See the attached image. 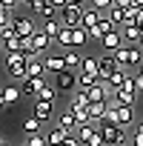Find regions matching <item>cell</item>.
<instances>
[{
  "instance_id": "cell-4",
  "label": "cell",
  "mask_w": 143,
  "mask_h": 146,
  "mask_svg": "<svg viewBox=\"0 0 143 146\" xmlns=\"http://www.w3.org/2000/svg\"><path fill=\"white\" fill-rule=\"evenodd\" d=\"M77 75L80 72H75V69H63L60 75H54V86L60 92H75L77 89Z\"/></svg>"
},
{
  "instance_id": "cell-37",
  "label": "cell",
  "mask_w": 143,
  "mask_h": 146,
  "mask_svg": "<svg viewBox=\"0 0 143 146\" xmlns=\"http://www.w3.org/2000/svg\"><path fill=\"white\" fill-rule=\"evenodd\" d=\"M86 146H106V137H103V129H97V132H95V137H92V140H89Z\"/></svg>"
},
{
  "instance_id": "cell-28",
  "label": "cell",
  "mask_w": 143,
  "mask_h": 146,
  "mask_svg": "<svg viewBox=\"0 0 143 146\" xmlns=\"http://www.w3.org/2000/svg\"><path fill=\"white\" fill-rule=\"evenodd\" d=\"M80 66H83V57H80L75 49H69V52H66V69H75V72H80Z\"/></svg>"
},
{
  "instance_id": "cell-40",
  "label": "cell",
  "mask_w": 143,
  "mask_h": 146,
  "mask_svg": "<svg viewBox=\"0 0 143 146\" xmlns=\"http://www.w3.org/2000/svg\"><path fill=\"white\" fill-rule=\"evenodd\" d=\"M49 3H52V6H57V9H60V12H63V9H66V6H69V3H72V0H49Z\"/></svg>"
},
{
  "instance_id": "cell-36",
  "label": "cell",
  "mask_w": 143,
  "mask_h": 146,
  "mask_svg": "<svg viewBox=\"0 0 143 146\" xmlns=\"http://www.w3.org/2000/svg\"><path fill=\"white\" fill-rule=\"evenodd\" d=\"M92 6L97 12H109V9H115V0H92Z\"/></svg>"
},
{
  "instance_id": "cell-34",
  "label": "cell",
  "mask_w": 143,
  "mask_h": 146,
  "mask_svg": "<svg viewBox=\"0 0 143 146\" xmlns=\"http://www.w3.org/2000/svg\"><path fill=\"white\" fill-rule=\"evenodd\" d=\"M40 126H43V123H40L34 115H29V117L23 120V132H26V135H32V132H40Z\"/></svg>"
},
{
  "instance_id": "cell-11",
  "label": "cell",
  "mask_w": 143,
  "mask_h": 146,
  "mask_svg": "<svg viewBox=\"0 0 143 146\" xmlns=\"http://www.w3.org/2000/svg\"><path fill=\"white\" fill-rule=\"evenodd\" d=\"M103 137H106V146H120V143H126V129L123 126H103Z\"/></svg>"
},
{
  "instance_id": "cell-13",
  "label": "cell",
  "mask_w": 143,
  "mask_h": 146,
  "mask_svg": "<svg viewBox=\"0 0 143 146\" xmlns=\"http://www.w3.org/2000/svg\"><path fill=\"white\" fill-rule=\"evenodd\" d=\"M126 80H129V69H115L112 75H109V80H106V86H109V92L115 95V92H117Z\"/></svg>"
},
{
  "instance_id": "cell-12",
  "label": "cell",
  "mask_w": 143,
  "mask_h": 146,
  "mask_svg": "<svg viewBox=\"0 0 143 146\" xmlns=\"http://www.w3.org/2000/svg\"><path fill=\"white\" fill-rule=\"evenodd\" d=\"M115 69H120L117 60H115V54H112V52H103V54H100V72H97V78H100V80H109V75H112Z\"/></svg>"
},
{
  "instance_id": "cell-17",
  "label": "cell",
  "mask_w": 143,
  "mask_h": 146,
  "mask_svg": "<svg viewBox=\"0 0 143 146\" xmlns=\"http://www.w3.org/2000/svg\"><path fill=\"white\" fill-rule=\"evenodd\" d=\"M140 37H143V29H140L137 23H129V26H123V40H126V43L137 46V43H140Z\"/></svg>"
},
{
  "instance_id": "cell-49",
  "label": "cell",
  "mask_w": 143,
  "mask_h": 146,
  "mask_svg": "<svg viewBox=\"0 0 143 146\" xmlns=\"http://www.w3.org/2000/svg\"><path fill=\"white\" fill-rule=\"evenodd\" d=\"M3 52H6V49H3V40H0V54H3Z\"/></svg>"
},
{
  "instance_id": "cell-52",
  "label": "cell",
  "mask_w": 143,
  "mask_h": 146,
  "mask_svg": "<svg viewBox=\"0 0 143 146\" xmlns=\"http://www.w3.org/2000/svg\"><path fill=\"white\" fill-rule=\"evenodd\" d=\"M20 146H29V143H26V140H23V143H20Z\"/></svg>"
},
{
  "instance_id": "cell-43",
  "label": "cell",
  "mask_w": 143,
  "mask_h": 146,
  "mask_svg": "<svg viewBox=\"0 0 143 146\" xmlns=\"http://www.w3.org/2000/svg\"><path fill=\"white\" fill-rule=\"evenodd\" d=\"M115 6H120V9H129V6H134V0H115Z\"/></svg>"
},
{
  "instance_id": "cell-3",
  "label": "cell",
  "mask_w": 143,
  "mask_h": 146,
  "mask_svg": "<svg viewBox=\"0 0 143 146\" xmlns=\"http://www.w3.org/2000/svg\"><path fill=\"white\" fill-rule=\"evenodd\" d=\"M137 95H140V89H137V83H134V78L129 75V80L112 95L117 103H123V106H134V100H137Z\"/></svg>"
},
{
  "instance_id": "cell-21",
  "label": "cell",
  "mask_w": 143,
  "mask_h": 146,
  "mask_svg": "<svg viewBox=\"0 0 143 146\" xmlns=\"http://www.w3.org/2000/svg\"><path fill=\"white\" fill-rule=\"evenodd\" d=\"M106 15H109V20H112L115 26H126V23H129V12H126V9H120V6L109 9Z\"/></svg>"
},
{
  "instance_id": "cell-54",
  "label": "cell",
  "mask_w": 143,
  "mask_h": 146,
  "mask_svg": "<svg viewBox=\"0 0 143 146\" xmlns=\"http://www.w3.org/2000/svg\"><path fill=\"white\" fill-rule=\"evenodd\" d=\"M0 89H3V86H0Z\"/></svg>"
},
{
  "instance_id": "cell-29",
  "label": "cell",
  "mask_w": 143,
  "mask_h": 146,
  "mask_svg": "<svg viewBox=\"0 0 143 146\" xmlns=\"http://www.w3.org/2000/svg\"><path fill=\"white\" fill-rule=\"evenodd\" d=\"M60 29H63V23L54 17V20H43V32L49 35V37H54L57 40V35H60Z\"/></svg>"
},
{
  "instance_id": "cell-35",
  "label": "cell",
  "mask_w": 143,
  "mask_h": 146,
  "mask_svg": "<svg viewBox=\"0 0 143 146\" xmlns=\"http://www.w3.org/2000/svg\"><path fill=\"white\" fill-rule=\"evenodd\" d=\"M26 143H29V146H49V140H46L43 132H32V135H26Z\"/></svg>"
},
{
  "instance_id": "cell-27",
  "label": "cell",
  "mask_w": 143,
  "mask_h": 146,
  "mask_svg": "<svg viewBox=\"0 0 143 146\" xmlns=\"http://www.w3.org/2000/svg\"><path fill=\"white\" fill-rule=\"evenodd\" d=\"M57 95H60V89L54 86V83H46L43 86V92H40V98L37 100H46V103H57Z\"/></svg>"
},
{
  "instance_id": "cell-5",
  "label": "cell",
  "mask_w": 143,
  "mask_h": 146,
  "mask_svg": "<svg viewBox=\"0 0 143 146\" xmlns=\"http://www.w3.org/2000/svg\"><path fill=\"white\" fill-rule=\"evenodd\" d=\"M12 26H15V32H17L20 37H32V35L37 32L32 15H15V17H12Z\"/></svg>"
},
{
  "instance_id": "cell-14",
  "label": "cell",
  "mask_w": 143,
  "mask_h": 146,
  "mask_svg": "<svg viewBox=\"0 0 143 146\" xmlns=\"http://www.w3.org/2000/svg\"><path fill=\"white\" fill-rule=\"evenodd\" d=\"M52 46H54V37H49L43 29H37L34 32V49H37V54H49Z\"/></svg>"
},
{
  "instance_id": "cell-20",
  "label": "cell",
  "mask_w": 143,
  "mask_h": 146,
  "mask_svg": "<svg viewBox=\"0 0 143 146\" xmlns=\"http://www.w3.org/2000/svg\"><path fill=\"white\" fill-rule=\"evenodd\" d=\"M69 135H72V132H66V129L54 126V129H49V132H46V140H49V146H60V143H63Z\"/></svg>"
},
{
  "instance_id": "cell-41",
  "label": "cell",
  "mask_w": 143,
  "mask_h": 146,
  "mask_svg": "<svg viewBox=\"0 0 143 146\" xmlns=\"http://www.w3.org/2000/svg\"><path fill=\"white\" fill-rule=\"evenodd\" d=\"M134 83H137V89H140V95H143V69L134 75Z\"/></svg>"
},
{
  "instance_id": "cell-44",
  "label": "cell",
  "mask_w": 143,
  "mask_h": 146,
  "mask_svg": "<svg viewBox=\"0 0 143 146\" xmlns=\"http://www.w3.org/2000/svg\"><path fill=\"white\" fill-rule=\"evenodd\" d=\"M6 106H9V103H6V98H3V89H0V112H3Z\"/></svg>"
},
{
  "instance_id": "cell-46",
  "label": "cell",
  "mask_w": 143,
  "mask_h": 146,
  "mask_svg": "<svg viewBox=\"0 0 143 146\" xmlns=\"http://www.w3.org/2000/svg\"><path fill=\"white\" fill-rule=\"evenodd\" d=\"M72 3H77V6H86V0H72Z\"/></svg>"
},
{
  "instance_id": "cell-6",
  "label": "cell",
  "mask_w": 143,
  "mask_h": 146,
  "mask_svg": "<svg viewBox=\"0 0 143 146\" xmlns=\"http://www.w3.org/2000/svg\"><path fill=\"white\" fill-rule=\"evenodd\" d=\"M46 83H49L46 78H26V80H23V86H20V89H23V98H29V100L34 103V100L40 98V92H43V86H46Z\"/></svg>"
},
{
  "instance_id": "cell-15",
  "label": "cell",
  "mask_w": 143,
  "mask_h": 146,
  "mask_svg": "<svg viewBox=\"0 0 143 146\" xmlns=\"http://www.w3.org/2000/svg\"><path fill=\"white\" fill-rule=\"evenodd\" d=\"M100 46H103V52H117V49H120V46H126V43H123V35L115 29V32H109V35L100 40Z\"/></svg>"
},
{
  "instance_id": "cell-1",
  "label": "cell",
  "mask_w": 143,
  "mask_h": 146,
  "mask_svg": "<svg viewBox=\"0 0 143 146\" xmlns=\"http://www.w3.org/2000/svg\"><path fill=\"white\" fill-rule=\"evenodd\" d=\"M6 75L12 80H26L29 69H26V54L23 52H9L6 54Z\"/></svg>"
},
{
  "instance_id": "cell-22",
  "label": "cell",
  "mask_w": 143,
  "mask_h": 146,
  "mask_svg": "<svg viewBox=\"0 0 143 146\" xmlns=\"http://www.w3.org/2000/svg\"><path fill=\"white\" fill-rule=\"evenodd\" d=\"M89 43V29L80 26V29H72V49H77V46H86Z\"/></svg>"
},
{
  "instance_id": "cell-48",
  "label": "cell",
  "mask_w": 143,
  "mask_h": 146,
  "mask_svg": "<svg viewBox=\"0 0 143 146\" xmlns=\"http://www.w3.org/2000/svg\"><path fill=\"white\" fill-rule=\"evenodd\" d=\"M137 26H140V29H143V15H140V20H137Z\"/></svg>"
},
{
  "instance_id": "cell-18",
  "label": "cell",
  "mask_w": 143,
  "mask_h": 146,
  "mask_svg": "<svg viewBox=\"0 0 143 146\" xmlns=\"http://www.w3.org/2000/svg\"><path fill=\"white\" fill-rule=\"evenodd\" d=\"M57 126H60V129H66V132H72V135H75L80 123H77V117H75V112L69 109V112H63V115H60V120H57Z\"/></svg>"
},
{
  "instance_id": "cell-7",
  "label": "cell",
  "mask_w": 143,
  "mask_h": 146,
  "mask_svg": "<svg viewBox=\"0 0 143 146\" xmlns=\"http://www.w3.org/2000/svg\"><path fill=\"white\" fill-rule=\"evenodd\" d=\"M43 60H46V72L49 75H60L66 69V52H49V54H43Z\"/></svg>"
},
{
  "instance_id": "cell-30",
  "label": "cell",
  "mask_w": 143,
  "mask_h": 146,
  "mask_svg": "<svg viewBox=\"0 0 143 146\" xmlns=\"http://www.w3.org/2000/svg\"><path fill=\"white\" fill-rule=\"evenodd\" d=\"M54 46H60V49H72V29H60V35H57V40H54Z\"/></svg>"
},
{
  "instance_id": "cell-9",
  "label": "cell",
  "mask_w": 143,
  "mask_h": 146,
  "mask_svg": "<svg viewBox=\"0 0 143 146\" xmlns=\"http://www.w3.org/2000/svg\"><path fill=\"white\" fill-rule=\"evenodd\" d=\"M29 6H32V15H37L40 20H54V17L60 15V9L52 6L49 0H46V3H37V0H34V3H29Z\"/></svg>"
},
{
  "instance_id": "cell-24",
  "label": "cell",
  "mask_w": 143,
  "mask_h": 146,
  "mask_svg": "<svg viewBox=\"0 0 143 146\" xmlns=\"http://www.w3.org/2000/svg\"><path fill=\"white\" fill-rule=\"evenodd\" d=\"M100 15H103V12H97L95 6H89V9L83 12V26H86V29H95V26L100 23Z\"/></svg>"
},
{
  "instance_id": "cell-33",
  "label": "cell",
  "mask_w": 143,
  "mask_h": 146,
  "mask_svg": "<svg viewBox=\"0 0 143 146\" xmlns=\"http://www.w3.org/2000/svg\"><path fill=\"white\" fill-rule=\"evenodd\" d=\"M143 63V49L140 46H129V69Z\"/></svg>"
},
{
  "instance_id": "cell-42",
  "label": "cell",
  "mask_w": 143,
  "mask_h": 146,
  "mask_svg": "<svg viewBox=\"0 0 143 146\" xmlns=\"http://www.w3.org/2000/svg\"><path fill=\"white\" fill-rule=\"evenodd\" d=\"M0 3H3V6H6V9H9V12H12V9H15V6H17V3H23V0H0Z\"/></svg>"
},
{
  "instance_id": "cell-51",
  "label": "cell",
  "mask_w": 143,
  "mask_h": 146,
  "mask_svg": "<svg viewBox=\"0 0 143 146\" xmlns=\"http://www.w3.org/2000/svg\"><path fill=\"white\" fill-rule=\"evenodd\" d=\"M137 46H140V49H143V37H140V43H137Z\"/></svg>"
},
{
  "instance_id": "cell-47",
  "label": "cell",
  "mask_w": 143,
  "mask_h": 146,
  "mask_svg": "<svg viewBox=\"0 0 143 146\" xmlns=\"http://www.w3.org/2000/svg\"><path fill=\"white\" fill-rule=\"evenodd\" d=\"M134 6H140V9H143V0H134Z\"/></svg>"
},
{
  "instance_id": "cell-45",
  "label": "cell",
  "mask_w": 143,
  "mask_h": 146,
  "mask_svg": "<svg viewBox=\"0 0 143 146\" xmlns=\"http://www.w3.org/2000/svg\"><path fill=\"white\" fill-rule=\"evenodd\" d=\"M134 132H140V135H143V120H140V123H137V129H134Z\"/></svg>"
},
{
  "instance_id": "cell-16",
  "label": "cell",
  "mask_w": 143,
  "mask_h": 146,
  "mask_svg": "<svg viewBox=\"0 0 143 146\" xmlns=\"http://www.w3.org/2000/svg\"><path fill=\"white\" fill-rule=\"evenodd\" d=\"M106 112H109V100H106V103H92V106H89V120H92L95 126H100V123L106 120Z\"/></svg>"
},
{
  "instance_id": "cell-55",
  "label": "cell",
  "mask_w": 143,
  "mask_h": 146,
  "mask_svg": "<svg viewBox=\"0 0 143 146\" xmlns=\"http://www.w3.org/2000/svg\"><path fill=\"white\" fill-rule=\"evenodd\" d=\"M0 140H3V137H0Z\"/></svg>"
},
{
  "instance_id": "cell-25",
  "label": "cell",
  "mask_w": 143,
  "mask_h": 146,
  "mask_svg": "<svg viewBox=\"0 0 143 146\" xmlns=\"http://www.w3.org/2000/svg\"><path fill=\"white\" fill-rule=\"evenodd\" d=\"M95 132H97V126H95V123H80L75 135L80 137V143H89V140L95 137Z\"/></svg>"
},
{
  "instance_id": "cell-39",
  "label": "cell",
  "mask_w": 143,
  "mask_h": 146,
  "mask_svg": "<svg viewBox=\"0 0 143 146\" xmlns=\"http://www.w3.org/2000/svg\"><path fill=\"white\" fill-rule=\"evenodd\" d=\"M132 146H143V135L140 132H132Z\"/></svg>"
},
{
  "instance_id": "cell-53",
  "label": "cell",
  "mask_w": 143,
  "mask_h": 146,
  "mask_svg": "<svg viewBox=\"0 0 143 146\" xmlns=\"http://www.w3.org/2000/svg\"><path fill=\"white\" fill-rule=\"evenodd\" d=\"M120 146H132V143H120Z\"/></svg>"
},
{
  "instance_id": "cell-50",
  "label": "cell",
  "mask_w": 143,
  "mask_h": 146,
  "mask_svg": "<svg viewBox=\"0 0 143 146\" xmlns=\"http://www.w3.org/2000/svg\"><path fill=\"white\" fill-rule=\"evenodd\" d=\"M0 146H9V143H6V140H0Z\"/></svg>"
},
{
  "instance_id": "cell-26",
  "label": "cell",
  "mask_w": 143,
  "mask_h": 146,
  "mask_svg": "<svg viewBox=\"0 0 143 146\" xmlns=\"http://www.w3.org/2000/svg\"><path fill=\"white\" fill-rule=\"evenodd\" d=\"M20 95H23V89H20L17 83H6V86H3V98H6V103H9V106H12Z\"/></svg>"
},
{
  "instance_id": "cell-8",
  "label": "cell",
  "mask_w": 143,
  "mask_h": 146,
  "mask_svg": "<svg viewBox=\"0 0 143 146\" xmlns=\"http://www.w3.org/2000/svg\"><path fill=\"white\" fill-rule=\"evenodd\" d=\"M26 69H29V78H46V60L43 54H29L26 57Z\"/></svg>"
},
{
  "instance_id": "cell-10",
  "label": "cell",
  "mask_w": 143,
  "mask_h": 146,
  "mask_svg": "<svg viewBox=\"0 0 143 146\" xmlns=\"http://www.w3.org/2000/svg\"><path fill=\"white\" fill-rule=\"evenodd\" d=\"M32 115L40 120V123H49L54 117V103H46V100H34L32 103Z\"/></svg>"
},
{
  "instance_id": "cell-23",
  "label": "cell",
  "mask_w": 143,
  "mask_h": 146,
  "mask_svg": "<svg viewBox=\"0 0 143 146\" xmlns=\"http://www.w3.org/2000/svg\"><path fill=\"white\" fill-rule=\"evenodd\" d=\"M80 72H86V75H95V78H97V72H100V57H95V54L83 57V66H80Z\"/></svg>"
},
{
  "instance_id": "cell-32",
  "label": "cell",
  "mask_w": 143,
  "mask_h": 146,
  "mask_svg": "<svg viewBox=\"0 0 143 146\" xmlns=\"http://www.w3.org/2000/svg\"><path fill=\"white\" fill-rule=\"evenodd\" d=\"M112 54H115V60H117L120 69H129V46H120V49L112 52Z\"/></svg>"
},
{
  "instance_id": "cell-38",
  "label": "cell",
  "mask_w": 143,
  "mask_h": 146,
  "mask_svg": "<svg viewBox=\"0 0 143 146\" xmlns=\"http://www.w3.org/2000/svg\"><path fill=\"white\" fill-rule=\"evenodd\" d=\"M60 146H80V137H77V135H69V137H66Z\"/></svg>"
},
{
  "instance_id": "cell-31",
  "label": "cell",
  "mask_w": 143,
  "mask_h": 146,
  "mask_svg": "<svg viewBox=\"0 0 143 146\" xmlns=\"http://www.w3.org/2000/svg\"><path fill=\"white\" fill-rule=\"evenodd\" d=\"M95 83H97V78H95V75H86V72H80V75H77V89H83V92H86V89H92Z\"/></svg>"
},
{
  "instance_id": "cell-19",
  "label": "cell",
  "mask_w": 143,
  "mask_h": 146,
  "mask_svg": "<svg viewBox=\"0 0 143 146\" xmlns=\"http://www.w3.org/2000/svg\"><path fill=\"white\" fill-rule=\"evenodd\" d=\"M117 123H120L123 129L132 126V123H134V106H123V103H120V106H117Z\"/></svg>"
},
{
  "instance_id": "cell-2",
  "label": "cell",
  "mask_w": 143,
  "mask_h": 146,
  "mask_svg": "<svg viewBox=\"0 0 143 146\" xmlns=\"http://www.w3.org/2000/svg\"><path fill=\"white\" fill-rule=\"evenodd\" d=\"M83 12H86V6L69 3V6L60 12V23H63L66 29H80V26H83Z\"/></svg>"
}]
</instances>
